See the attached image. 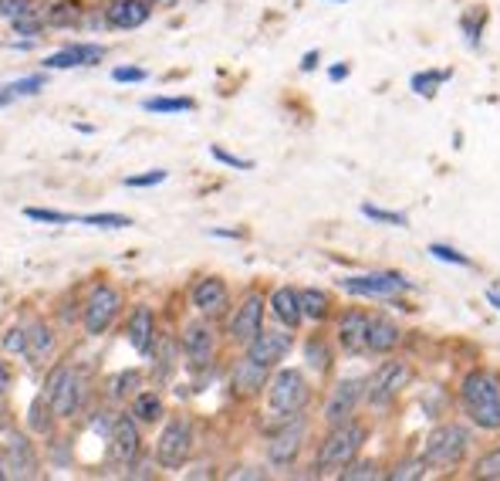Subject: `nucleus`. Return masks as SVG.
<instances>
[{
  "label": "nucleus",
  "mask_w": 500,
  "mask_h": 481,
  "mask_svg": "<svg viewBox=\"0 0 500 481\" xmlns=\"http://www.w3.org/2000/svg\"><path fill=\"white\" fill-rule=\"evenodd\" d=\"M129 414H132L139 424H159V420L166 417L163 393H156V390H139L136 397L129 400Z\"/></svg>",
  "instance_id": "nucleus-27"
},
{
  "label": "nucleus",
  "mask_w": 500,
  "mask_h": 481,
  "mask_svg": "<svg viewBox=\"0 0 500 481\" xmlns=\"http://www.w3.org/2000/svg\"><path fill=\"white\" fill-rule=\"evenodd\" d=\"M24 218L41 220V224H75V214H64V210H45V207H24Z\"/></svg>",
  "instance_id": "nucleus-42"
},
{
  "label": "nucleus",
  "mask_w": 500,
  "mask_h": 481,
  "mask_svg": "<svg viewBox=\"0 0 500 481\" xmlns=\"http://www.w3.org/2000/svg\"><path fill=\"white\" fill-rule=\"evenodd\" d=\"M156 315H152L149 305H136V309L129 312V322H125V339L129 346L136 349L139 356H149L152 342H156Z\"/></svg>",
  "instance_id": "nucleus-23"
},
{
  "label": "nucleus",
  "mask_w": 500,
  "mask_h": 481,
  "mask_svg": "<svg viewBox=\"0 0 500 481\" xmlns=\"http://www.w3.org/2000/svg\"><path fill=\"white\" fill-rule=\"evenodd\" d=\"M24 346H28V329L24 326L7 329L4 339H0V349H4V353H14V356H24Z\"/></svg>",
  "instance_id": "nucleus-43"
},
{
  "label": "nucleus",
  "mask_w": 500,
  "mask_h": 481,
  "mask_svg": "<svg viewBox=\"0 0 500 481\" xmlns=\"http://www.w3.org/2000/svg\"><path fill=\"white\" fill-rule=\"evenodd\" d=\"M28 346H24V359L34 363V366H47L51 356H55V349H58V336H55V329L47 326L45 319H30L28 326Z\"/></svg>",
  "instance_id": "nucleus-22"
},
{
  "label": "nucleus",
  "mask_w": 500,
  "mask_h": 481,
  "mask_svg": "<svg viewBox=\"0 0 500 481\" xmlns=\"http://www.w3.org/2000/svg\"><path fill=\"white\" fill-rule=\"evenodd\" d=\"M108 55L106 45H95V41H72V45L58 47V51H51L41 68L45 72H68V68H91V64H98L102 58Z\"/></svg>",
  "instance_id": "nucleus-17"
},
{
  "label": "nucleus",
  "mask_w": 500,
  "mask_h": 481,
  "mask_svg": "<svg viewBox=\"0 0 500 481\" xmlns=\"http://www.w3.org/2000/svg\"><path fill=\"white\" fill-rule=\"evenodd\" d=\"M267 407H271L277 417H294V414H304V407L311 404V383L301 370H274L271 380H267Z\"/></svg>",
  "instance_id": "nucleus-4"
},
{
  "label": "nucleus",
  "mask_w": 500,
  "mask_h": 481,
  "mask_svg": "<svg viewBox=\"0 0 500 481\" xmlns=\"http://www.w3.org/2000/svg\"><path fill=\"white\" fill-rule=\"evenodd\" d=\"M122 315V292L108 281H95L81 302V329L89 336H106Z\"/></svg>",
  "instance_id": "nucleus-7"
},
{
  "label": "nucleus",
  "mask_w": 500,
  "mask_h": 481,
  "mask_svg": "<svg viewBox=\"0 0 500 481\" xmlns=\"http://www.w3.org/2000/svg\"><path fill=\"white\" fill-rule=\"evenodd\" d=\"M328 78H332V82H342V78H349V64H335L332 72H328Z\"/></svg>",
  "instance_id": "nucleus-53"
},
{
  "label": "nucleus",
  "mask_w": 500,
  "mask_h": 481,
  "mask_svg": "<svg viewBox=\"0 0 500 481\" xmlns=\"http://www.w3.org/2000/svg\"><path fill=\"white\" fill-rule=\"evenodd\" d=\"M11 478V471H7V458H4V448H0V481Z\"/></svg>",
  "instance_id": "nucleus-54"
},
{
  "label": "nucleus",
  "mask_w": 500,
  "mask_h": 481,
  "mask_svg": "<svg viewBox=\"0 0 500 481\" xmlns=\"http://www.w3.org/2000/svg\"><path fill=\"white\" fill-rule=\"evenodd\" d=\"M338 4H342V0H338Z\"/></svg>",
  "instance_id": "nucleus-58"
},
{
  "label": "nucleus",
  "mask_w": 500,
  "mask_h": 481,
  "mask_svg": "<svg viewBox=\"0 0 500 481\" xmlns=\"http://www.w3.org/2000/svg\"><path fill=\"white\" fill-rule=\"evenodd\" d=\"M149 72L146 68H136V64H119V68H112V82H119V85H136V82H146Z\"/></svg>",
  "instance_id": "nucleus-47"
},
{
  "label": "nucleus",
  "mask_w": 500,
  "mask_h": 481,
  "mask_svg": "<svg viewBox=\"0 0 500 481\" xmlns=\"http://www.w3.org/2000/svg\"><path fill=\"white\" fill-rule=\"evenodd\" d=\"M47 28H58V31H64V28H81L85 24V7L81 4H75V0H55V4H47Z\"/></svg>",
  "instance_id": "nucleus-28"
},
{
  "label": "nucleus",
  "mask_w": 500,
  "mask_h": 481,
  "mask_svg": "<svg viewBox=\"0 0 500 481\" xmlns=\"http://www.w3.org/2000/svg\"><path fill=\"white\" fill-rule=\"evenodd\" d=\"M460 407L480 431H500V376L490 370H473L460 383Z\"/></svg>",
  "instance_id": "nucleus-1"
},
{
  "label": "nucleus",
  "mask_w": 500,
  "mask_h": 481,
  "mask_svg": "<svg viewBox=\"0 0 500 481\" xmlns=\"http://www.w3.org/2000/svg\"><path fill=\"white\" fill-rule=\"evenodd\" d=\"M47 4H55V0H47Z\"/></svg>",
  "instance_id": "nucleus-57"
},
{
  "label": "nucleus",
  "mask_w": 500,
  "mask_h": 481,
  "mask_svg": "<svg viewBox=\"0 0 500 481\" xmlns=\"http://www.w3.org/2000/svg\"><path fill=\"white\" fill-rule=\"evenodd\" d=\"M108 444H112V458H115L122 468H136V461L142 458V431H139V420L132 417V414H115Z\"/></svg>",
  "instance_id": "nucleus-16"
},
{
  "label": "nucleus",
  "mask_w": 500,
  "mask_h": 481,
  "mask_svg": "<svg viewBox=\"0 0 500 481\" xmlns=\"http://www.w3.org/2000/svg\"><path fill=\"white\" fill-rule=\"evenodd\" d=\"M450 68H429V72H416V75L410 78L412 92L423 95V99H436V92H440L443 82H450Z\"/></svg>",
  "instance_id": "nucleus-33"
},
{
  "label": "nucleus",
  "mask_w": 500,
  "mask_h": 481,
  "mask_svg": "<svg viewBox=\"0 0 500 481\" xmlns=\"http://www.w3.org/2000/svg\"><path fill=\"white\" fill-rule=\"evenodd\" d=\"M369 326H372V315L362 309H345L338 315V346L349 353V356H359L365 353V342H369Z\"/></svg>",
  "instance_id": "nucleus-20"
},
{
  "label": "nucleus",
  "mask_w": 500,
  "mask_h": 481,
  "mask_svg": "<svg viewBox=\"0 0 500 481\" xmlns=\"http://www.w3.org/2000/svg\"><path fill=\"white\" fill-rule=\"evenodd\" d=\"M338 478L342 481H376V478H382V471L376 461H352Z\"/></svg>",
  "instance_id": "nucleus-39"
},
{
  "label": "nucleus",
  "mask_w": 500,
  "mask_h": 481,
  "mask_svg": "<svg viewBox=\"0 0 500 481\" xmlns=\"http://www.w3.org/2000/svg\"><path fill=\"white\" fill-rule=\"evenodd\" d=\"M426 458H406V461H399V465L389 471V478L393 481H416L426 475Z\"/></svg>",
  "instance_id": "nucleus-38"
},
{
  "label": "nucleus",
  "mask_w": 500,
  "mask_h": 481,
  "mask_svg": "<svg viewBox=\"0 0 500 481\" xmlns=\"http://www.w3.org/2000/svg\"><path fill=\"white\" fill-rule=\"evenodd\" d=\"M230 478H267L260 468H241V471H230Z\"/></svg>",
  "instance_id": "nucleus-51"
},
{
  "label": "nucleus",
  "mask_w": 500,
  "mask_h": 481,
  "mask_svg": "<svg viewBox=\"0 0 500 481\" xmlns=\"http://www.w3.org/2000/svg\"><path fill=\"white\" fill-rule=\"evenodd\" d=\"M45 85H47V75H24V78H14V82H4L0 85V109L17 102V99L45 92Z\"/></svg>",
  "instance_id": "nucleus-29"
},
{
  "label": "nucleus",
  "mask_w": 500,
  "mask_h": 481,
  "mask_svg": "<svg viewBox=\"0 0 500 481\" xmlns=\"http://www.w3.org/2000/svg\"><path fill=\"white\" fill-rule=\"evenodd\" d=\"M298 302H301V315L308 322H325L332 315V298L321 288H298Z\"/></svg>",
  "instance_id": "nucleus-31"
},
{
  "label": "nucleus",
  "mask_w": 500,
  "mask_h": 481,
  "mask_svg": "<svg viewBox=\"0 0 500 481\" xmlns=\"http://www.w3.org/2000/svg\"><path fill=\"white\" fill-rule=\"evenodd\" d=\"M365 400V380L362 376H345L338 380L325 400V424L335 427V424H345V420L355 417L359 404Z\"/></svg>",
  "instance_id": "nucleus-12"
},
{
  "label": "nucleus",
  "mask_w": 500,
  "mask_h": 481,
  "mask_svg": "<svg viewBox=\"0 0 500 481\" xmlns=\"http://www.w3.org/2000/svg\"><path fill=\"white\" fill-rule=\"evenodd\" d=\"M210 156L216 159V163L230 167V170H254V159H241V156L227 153L224 146H210Z\"/></svg>",
  "instance_id": "nucleus-46"
},
{
  "label": "nucleus",
  "mask_w": 500,
  "mask_h": 481,
  "mask_svg": "<svg viewBox=\"0 0 500 481\" xmlns=\"http://www.w3.org/2000/svg\"><path fill=\"white\" fill-rule=\"evenodd\" d=\"M264 309H267L264 296H260V292H247L227 322L230 339L237 342V346H247V342L254 339L260 329H264Z\"/></svg>",
  "instance_id": "nucleus-14"
},
{
  "label": "nucleus",
  "mask_w": 500,
  "mask_h": 481,
  "mask_svg": "<svg viewBox=\"0 0 500 481\" xmlns=\"http://www.w3.org/2000/svg\"><path fill=\"white\" fill-rule=\"evenodd\" d=\"M304 437H308V417L304 414L281 417L277 431L267 437V461L274 468H291L298 461V454H301Z\"/></svg>",
  "instance_id": "nucleus-10"
},
{
  "label": "nucleus",
  "mask_w": 500,
  "mask_h": 481,
  "mask_svg": "<svg viewBox=\"0 0 500 481\" xmlns=\"http://www.w3.org/2000/svg\"><path fill=\"white\" fill-rule=\"evenodd\" d=\"M55 424H58V414H55V407L45 400V393L38 390V397H34L28 407V431L30 434L47 437L51 431H55Z\"/></svg>",
  "instance_id": "nucleus-30"
},
{
  "label": "nucleus",
  "mask_w": 500,
  "mask_h": 481,
  "mask_svg": "<svg viewBox=\"0 0 500 481\" xmlns=\"http://www.w3.org/2000/svg\"><path fill=\"white\" fill-rule=\"evenodd\" d=\"M410 380H412L410 363L406 359H389V363H382L379 370L365 380V400L372 407H389L403 390L410 387Z\"/></svg>",
  "instance_id": "nucleus-8"
},
{
  "label": "nucleus",
  "mask_w": 500,
  "mask_h": 481,
  "mask_svg": "<svg viewBox=\"0 0 500 481\" xmlns=\"http://www.w3.org/2000/svg\"><path fill=\"white\" fill-rule=\"evenodd\" d=\"M403 339V332L395 326L389 315H372V326H369V342H365V353H389Z\"/></svg>",
  "instance_id": "nucleus-26"
},
{
  "label": "nucleus",
  "mask_w": 500,
  "mask_h": 481,
  "mask_svg": "<svg viewBox=\"0 0 500 481\" xmlns=\"http://www.w3.org/2000/svg\"><path fill=\"white\" fill-rule=\"evenodd\" d=\"M11 28H14L17 34H24V38H38V34L47 31V17H45V11H38V7H28L24 14L11 17Z\"/></svg>",
  "instance_id": "nucleus-34"
},
{
  "label": "nucleus",
  "mask_w": 500,
  "mask_h": 481,
  "mask_svg": "<svg viewBox=\"0 0 500 481\" xmlns=\"http://www.w3.org/2000/svg\"><path fill=\"white\" fill-rule=\"evenodd\" d=\"M267 309H271V315L284 329H298L304 322L301 302H298V288H291V285H281V288H274L271 298H267Z\"/></svg>",
  "instance_id": "nucleus-25"
},
{
  "label": "nucleus",
  "mask_w": 500,
  "mask_h": 481,
  "mask_svg": "<svg viewBox=\"0 0 500 481\" xmlns=\"http://www.w3.org/2000/svg\"><path fill=\"white\" fill-rule=\"evenodd\" d=\"M180 349H182V359H186L190 370H197V373L210 370L213 356H216V332H213V326L207 322V315L182 326Z\"/></svg>",
  "instance_id": "nucleus-11"
},
{
  "label": "nucleus",
  "mask_w": 500,
  "mask_h": 481,
  "mask_svg": "<svg viewBox=\"0 0 500 481\" xmlns=\"http://www.w3.org/2000/svg\"><path fill=\"white\" fill-rule=\"evenodd\" d=\"M304 359H308V366L315 373L332 370V349H328V342L318 339V336H311V339L304 342Z\"/></svg>",
  "instance_id": "nucleus-35"
},
{
  "label": "nucleus",
  "mask_w": 500,
  "mask_h": 481,
  "mask_svg": "<svg viewBox=\"0 0 500 481\" xmlns=\"http://www.w3.org/2000/svg\"><path fill=\"white\" fill-rule=\"evenodd\" d=\"M267 380H271V370L260 366L258 359H250V356L237 359V363L230 366V390H233L237 397H258L260 390L267 387Z\"/></svg>",
  "instance_id": "nucleus-21"
},
{
  "label": "nucleus",
  "mask_w": 500,
  "mask_h": 481,
  "mask_svg": "<svg viewBox=\"0 0 500 481\" xmlns=\"http://www.w3.org/2000/svg\"><path fill=\"white\" fill-rule=\"evenodd\" d=\"M142 109L163 112V116H176V112H193L197 109V102H193V99H166V95H159V99H146Z\"/></svg>",
  "instance_id": "nucleus-36"
},
{
  "label": "nucleus",
  "mask_w": 500,
  "mask_h": 481,
  "mask_svg": "<svg viewBox=\"0 0 500 481\" xmlns=\"http://www.w3.org/2000/svg\"><path fill=\"white\" fill-rule=\"evenodd\" d=\"M152 4H163V7H169V4H176V0H152Z\"/></svg>",
  "instance_id": "nucleus-56"
},
{
  "label": "nucleus",
  "mask_w": 500,
  "mask_h": 481,
  "mask_svg": "<svg viewBox=\"0 0 500 481\" xmlns=\"http://www.w3.org/2000/svg\"><path fill=\"white\" fill-rule=\"evenodd\" d=\"M484 24H487V14L480 11V7H477L473 14L463 17V24H460V28H463V38H467V45H470V47L480 45V34H484Z\"/></svg>",
  "instance_id": "nucleus-41"
},
{
  "label": "nucleus",
  "mask_w": 500,
  "mask_h": 481,
  "mask_svg": "<svg viewBox=\"0 0 500 481\" xmlns=\"http://www.w3.org/2000/svg\"><path fill=\"white\" fill-rule=\"evenodd\" d=\"M365 437H369V431H365V424H359V420L335 424L332 434L321 441L318 458H315V471H318V475H328V478H338V475L359 458Z\"/></svg>",
  "instance_id": "nucleus-3"
},
{
  "label": "nucleus",
  "mask_w": 500,
  "mask_h": 481,
  "mask_svg": "<svg viewBox=\"0 0 500 481\" xmlns=\"http://www.w3.org/2000/svg\"><path fill=\"white\" fill-rule=\"evenodd\" d=\"M180 342L176 336H169V332H156V342H152L149 349V363H152V380L156 383H166L169 376L176 373V359H180Z\"/></svg>",
  "instance_id": "nucleus-24"
},
{
  "label": "nucleus",
  "mask_w": 500,
  "mask_h": 481,
  "mask_svg": "<svg viewBox=\"0 0 500 481\" xmlns=\"http://www.w3.org/2000/svg\"><path fill=\"white\" fill-rule=\"evenodd\" d=\"M193 444H197V431H193V420L176 414L163 424V431L156 437V448H152V458L156 465L166 468V471H176L190 461L193 454Z\"/></svg>",
  "instance_id": "nucleus-6"
},
{
  "label": "nucleus",
  "mask_w": 500,
  "mask_h": 481,
  "mask_svg": "<svg viewBox=\"0 0 500 481\" xmlns=\"http://www.w3.org/2000/svg\"><path fill=\"white\" fill-rule=\"evenodd\" d=\"M28 7H34V0H0V17L11 21V17L24 14Z\"/></svg>",
  "instance_id": "nucleus-49"
},
{
  "label": "nucleus",
  "mask_w": 500,
  "mask_h": 481,
  "mask_svg": "<svg viewBox=\"0 0 500 481\" xmlns=\"http://www.w3.org/2000/svg\"><path fill=\"white\" fill-rule=\"evenodd\" d=\"M190 302H193V309L199 315H207V319H216V315H224L230 309V288L224 279H216V275H207V279H199L193 288H190Z\"/></svg>",
  "instance_id": "nucleus-18"
},
{
  "label": "nucleus",
  "mask_w": 500,
  "mask_h": 481,
  "mask_svg": "<svg viewBox=\"0 0 500 481\" xmlns=\"http://www.w3.org/2000/svg\"><path fill=\"white\" fill-rule=\"evenodd\" d=\"M102 17H106V28L136 31L152 17V0H108Z\"/></svg>",
  "instance_id": "nucleus-19"
},
{
  "label": "nucleus",
  "mask_w": 500,
  "mask_h": 481,
  "mask_svg": "<svg viewBox=\"0 0 500 481\" xmlns=\"http://www.w3.org/2000/svg\"><path fill=\"white\" fill-rule=\"evenodd\" d=\"M318 51H308V55H304L301 58V72H315V68H318Z\"/></svg>",
  "instance_id": "nucleus-52"
},
{
  "label": "nucleus",
  "mask_w": 500,
  "mask_h": 481,
  "mask_svg": "<svg viewBox=\"0 0 500 481\" xmlns=\"http://www.w3.org/2000/svg\"><path fill=\"white\" fill-rule=\"evenodd\" d=\"M487 302H490V305L500 312V296H497V292H487Z\"/></svg>",
  "instance_id": "nucleus-55"
},
{
  "label": "nucleus",
  "mask_w": 500,
  "mask_h": 481,
  "mask_svg": "<svg viewBox=\"0 0 500 481\" xmlns=\"http://www.w3.org/2000/svg\"><path fill=\"white\" fill-rule=\"evenodd\" d=\"M139 390H142V370H119L112 373V380H108V397L112 400H132Z\"/></svg>",
  "instance_id": "nucleus-32"
},
{
  "label": "nucleus",
  "mask_w": 500,
  "mask_h": 481,
  "mask_svg": "<svg viewBox=\"0 0 500 481\" xmlns=\"http://www.w3.org/2000/svg\"><path fill=\"white\" fill-rule=\"evenodd\" d=\"M362 214L369 220H379V224H395V228H410V218L399 214V210H382L376 203H362Z\"/></svg>",
  "instance_id": "nucleus-40"
},
{
  "label": "nucleus",
  "mask_w": 500,
  "mask_h": 481,
  "mask_svg": "<svg viewBox=\"0 0 500 481\" xmlns=\"http://www.w3.org/2000/svg\"><path fill=\"white\" fill-rule=\"evenodd\" d=\"M81 224H89V228H102V231H122V228H132V218H125V214H85V218H78Z\"/></svg>",
  "instance_id": "nucleus-37"
},
{
  "label": "nucleus",
  "mask_w": 500,
  "mask_h": 481,
  "mask_svg": "<svg viewBox=\"0 0 500 481\" xmlns=\"http://www.w3.org/2000/svg\"><path fill=\"white\" fill-rule=\"evenodd\" d=\"M429 254H433L436 262L456 264V268H470V258H467V254H460L456 248H450V245H429Z\"/></svg>",
  "instance_id": "nucleus-45"
},
{
  "label": "nucleus",
  "mask_w": 500,
  "mask_h": 481,
  "mask_svg": "<svg viewBox=\"0 0 500 481\" xmlns=\"http://www.w3.org/2000/svg\"><path fill=\"white\" fill-rule=\"evenodd\" d=\"M473 444L470 427L463 424H436L423 441V458L433 468H456Z\"/></svg>",
  "instance_id": "nucleus-5"
},
{
  "label": "nucleus",
  "mask_w": 500,
  "mask_h": 481,
  "mask_svg": "<svg viewBox=\"0 0 500 481\" xmlns=\"http://www.w3.org/2000/svg\"><path fill=\"white\" fill-rule=\"evenodd\" d=\"M4 458H7L11 478H38L41 475V458H38V448L28 437V431H7Z\"/></svg>",
  "instance_id": "nucleus-13"
},
{
  "label": "nucleus",
  "mask_w": 500,
  "mask_h": 481,
  "mask_svg": "<svg viewBox=\"0 0 500 481\" xmlns=\"http://www.w3.org/2000/svg\"><path fill=\"white\" fill-rule=\"evenodd\" d=\"M41 393H45L47 404L55 407L58 420H72L89 400V376L72 363H58L47 370Z\"/></svg>",
  "instance_id": "nucleus-2"
},
{
  "label": "nucleus",
  "mask_w": 500,
  "mask_h": 481,
  "mask_svg": "<svg viewBox=\"0 0 500 481\" xmlns=\"http://www.w3.org/2000/svg\"><path fill=\"white\" fill-rule=\"evenodd\" d=\"M342 292L362 298H382V302H395L399 296H406L412 285L406 275L399 271H369V275H349V279L338 281Z\"/></svg>",
  "instance_id": "nucleus-9"
},
{
  "label": "nucleus",
  "mask_w": 500,
  "mask_h": 481,
  "mask_svg": "<svg viewBox=\"0 0 500 481\" xmlns=\"http://www.w3.org/2000/svg\"><path fill=\"white\" fill-rule=\"evenodd\" d=\"M11 387H14V370H11V363L0 356V400L11 393Z\"/></svg>",
  "instance_id": "nucleus-50"
},
{
  "label": "nucleus",
  "mask_w": 500,
  "mask_h": 481,
  "mask_svg": "<svg viewBox=\"0 0 500 481\" xmlns=\"http://www.w3.org/2000/svg\"><path fill=\"white\" fill-rule=\"evenodd\" d=\"M166 170H149V173H139V176H125L122 184L125 186H159V184H166Z\"/></svg>",
  "instance_id": "nucleus-48"
},
{
  "label": "nucleus",
  "mask_w": 500,
  "mask_h": 481,
  "mask_svg": "<svg viewBox=\"0 0 500 481\" xmlns=\"http://www.w3.org/2000/svg\"><path fill=\"white\" fill-rule=\"evenodd\" d=\"M291 349H294L291 329H260L258 336L247 342V356L258 359L260 366H267V370H277L288 359Z\"/></svg>",
  "instance_id": "nucleus-15"
},
{
  "label": "nucleus",
  "mask_w": 500,
  "mask_h": 481,
  "mask_svg": "<svg viewBox=\"0 0 500 481\" xmlns=\"http://www.w3.org/2000/svg\"><path fill=\"white\" fill-rule=\"evenodd\" d=\"M473 478H500V448L487 451L484 458L473 465Z\"/></svg>",
  "instance_id": "nucleus-44"
}]
</instances>
